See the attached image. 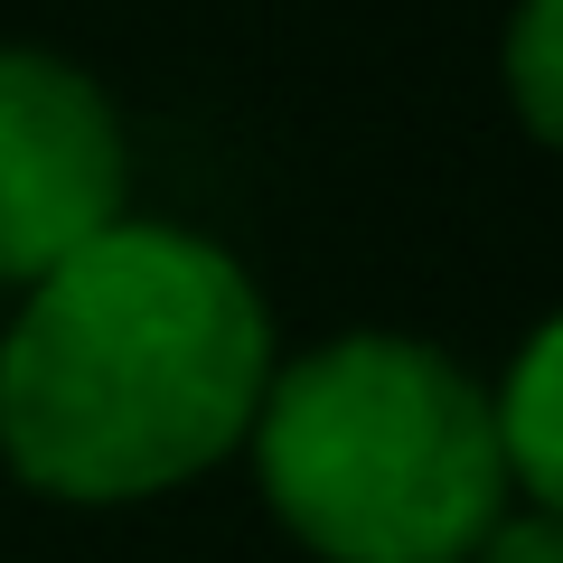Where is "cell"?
Masks as SVG:
<instances>
[{
    "label": "cell",
    "mask_w": 563,
    "mask_h": 563,
    "mask_svg": "<svg viewBox=\"0 0 563 563\" xmlns=\"http://www.w3.org/2000/svg\"><path fill=\"white\" fill-rule=\"evenodd\" d=\"M273 385V320L225 244L122 217L29 282L0 339V461L76 507L217 470Z\"/></svg>",
    "instance_id": "6da1fadb"
},
{
    "label": "cell",
    "mask_w": 563,
    "mask_h": 563,
    "mask_svg": "<svg viewBox=\"0 0 563 563\" xmlns=\"http://www.w3.org/2000/svg\"><path fill=\"white\" fill-rule=\"evenodd\" d=\"M254 470L329 563H470L507 526L498 404L404 329H347L282 366L254 404Z\"/></svg>",
    "instance_id": "7a4b0ae2"
},
{
    "label": "cell",
    "mask_w": 563,
    "mask_h": 563,
    "mask_svg": "<svg viewBox=\"0 0 563 563\" xmlns=\"http://www.w3.org/2000/svg\"><path fill=\"white\" fill-rule=\"evenodd\" d=\"M132 151L122 113L85 66L47 47H0V282H47L122 225Z\"/></svg>",
    "instance_id": "3957f363"
},
{
    "label": "cell",
    "mask_w": 563,
    "mask_h": 563,
    "mask_svg": "<svg viewBox=\"0 0 563 563\" xmlns=\"http://www.w3.org/2000/svg\"><path fill=\"white\" fill-rule=\"evenodd\" d=\"M498 451H507V479H526L544 498V517H563V310L517 347L498 395Z\"/></svg>",
    "instance_id": "277c9868"
},
{
    "label": "cell",
    "mask_w": 563,
    "mask_h": 563,
    "mask_svg": "<svg viewBox=\"0 0 563 563\" xmlns=\"http://www.w3.org/2000/svg\"><path fill=\"white\" fill-rule=\"evenodd\" d=\"M507 103L526 132L563 151V0H517L507 20Z\"/></svg>",
    "instance_id": "5b68a950"
},
{
    "label": "cell",
    "mask_w": 563,
    "mask_h": 563,
    "mask_svg": "<svg viewBox=\"0 0 563 563\" xmlns=\"http://www.w3.org/2000/svg\"><path fill=\"white\" fill-rule=\"evenodd\" d=\"M470 563H563V517H517V526H498Z\"/></svg>",
    "instance_id": "8992f818"
}]
</instances>
